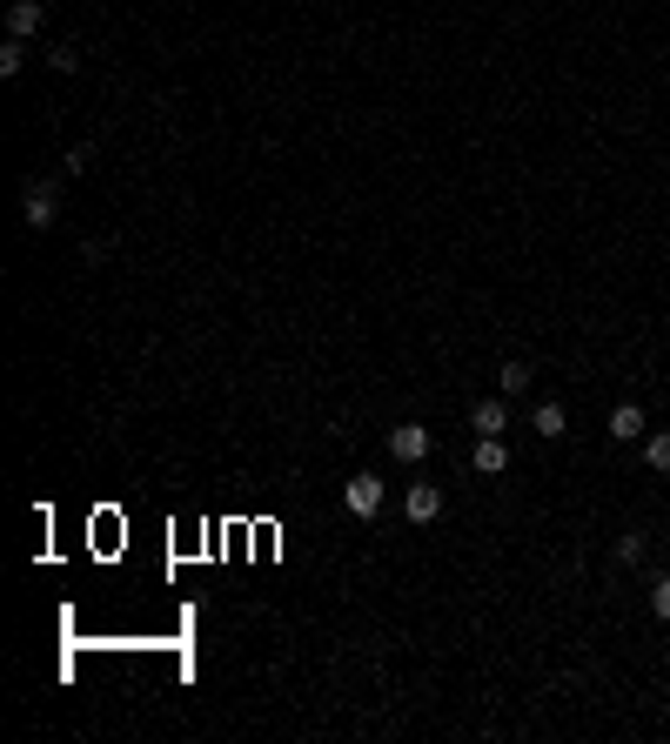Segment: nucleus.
Listing matches in <instances>:
<instances>
[{"label": "nucleus", "instance_id": "f03ea898", "mask_svg": "<svg viewBox=\"0 0 670 744\" xmlns=\"http://www.w3.org/2000/svg\"><path fill=\"white\" fill-rule=\"evenodd\" d=\"M21 222L41 235V228H54V181H27L21 188Z\"/></svg>", "mask_w": 670, "mask_h": 744}, {"label": "nucleus", "instance_id": "7ed1b4c3", "mask_svg": "<svg viewBox=\"0 0 670 744\" xmlns=\"http://www.w3.org/2000/svg\"><path fill=\"white\" fill-rule=\"evenodd\" d=\"M342 503H349V517H376L382 510V476H349V483H342Z\"/></svg>", "mask_w": 670, "mask_h": 744}, {"label": "nucleus", "instance_id": "dca6fc26", "mask_svg": "<svg viewBox=\"0 0 670 744\" xmlns=\"http://www.w3.org/2000/svg\"><path fill=\"white\" fill-rule=\"evenodd\" d=\"M47 61H54V68H61V74H74V68H81V47H54Z\"/></svg>", "mask_w": 670, "mask_h": 744}, {"label": "nucleus", "instance_id": "1a4fd4ad", "mask_svg": "<svg viewBox=\"0 0 670 744\" xmlns=\"http://www.w3.org/2000/svg\"><path fill=\"white\" fill-rule=\"evenodd\" d=\"M476 470H483V476H503V470H510V450H503V436H476Z\"/></svg>", "mask_w": 670, "mask_h": 744}, {"label": "nucleus", "instance_id": "39448f33", "mask_svg": "<svg viewBox=\"0 0 670 744\" xmlns=\"http://www.w3.org/2000/svg\"><path fill=\"white\" fill-rule=\"evenodd\" d=\"M47 27V0H14L7 7V34H21V41H34Z\"/></svg>", "mask_w": 670, "mask_h": 744}, {"label": "nucleus", "instance_id": "f257e3e1", "mask_svg": "<svg viewBox=\"0 0 670 744\" xmlns=\"http://www.w3.org/2000/svg\"><path fill=\"white\" fill-rule=\"evenodd\" d=\"M429 450H436V436H429L423 423H396V429H389V456H396V463H409V470H416Z\"/></svg>", "mask_w": 670, "mask_h": 744}, {"label": "nucleus", "instance_id": "4468645a", "mask_svg": "<svg viewBox=\"0 0 670 744\" xmlns=\"http://www.w3.org/2000/svg\"><path fill=\"white\" fill-rule=\"evenodd\" d=\"M650 610L670 624V577H657V584H650Z\"/></svg>", "mask_w": 670, "mask_h": 744}, {"label": "nucleus", "instance_id": "20e7f679", "mask_svg": "<svg viewBox=\"0 0 670 744\" xmlns=\"http://www.w3.org/2000/svg\"><path fill=\"white\" fill-rule=\"evenodd\" d=\"M402 517L416 523V530H423V523H436V517H443V490H436V483H409V496H402Z\"/></svg>", "mask_w": 670, "mask_h": 744}, {"label": "nucleus", "instance_id": "9b49d317", "mask_svg": "<svg viewBox=\"0 0 670 744\" xmlns=\"http://www.w3.org/2000/svg\"><path fill=\"white\" fill-rule=\"evenodd\" d=\"M21 68H27V41L7 34V41H0V74H21Z\"/></svg>", "mask_w": 670, "mask_h": 744}, {"label": "nucleus", "instance_id": "6e6552de", "mask_svg": "<svg viewBox=\"0 0 670 744\" xmlns=\"http://www.w3.org/2000/svg\"><path fill=\"white\" fill-rule=\"evenodd\" d=\"M530 429L543 436V443H557L563 429H570V416H563V403H536V409H530Z\"/></svg>", "mask_w": 670, "mask_h": 744}, {"label": "nucleus", "instance_id": "0eeeda50", "mask_svg": "<svg viewBox=\"0 0 670 744\" xmlns=\"http://www.w3.org/2000/svg\"><path fill=\"white\" fill-rule=\"evenodd\" d=\"M603 429H610V443H637V436H644V409H637V403H617Z\"/></svg>", "mask_w": 670, "mask_h": 744}, {"label": "nucleus", "instance_id": "ddd939ff", "mask_svg": "<svg viewBox=\"0 0 670 744\" xmlns=\"http://www.w3.org/2000/svg\"><path fill=\"white\" fill-rule=\"evenodd\" d=\"M617 564H644V537H637V530L617 537Z\"/></svg>", "mask_w": 670, "mask_h": 744}, {"label": "nucleus", "instance_id": "423d86ee", "mask_svg": "<svg viewBox=\"0 0 670 744\" xmlns=\"http://www.w3.org/2000/svg\"><path fill=\"white\" fill-rule=\"evenodd\" d=\"M469 429H476V436H503V429H510V396L476 403V409H469Z\"/></svg>", "mask_w": 670, "mask_h": 744}, {"label": "nucleus", "instance_id": "f8f14e48", "mask_svg": "<svg viewBox=\"0 0 670 744\" xmlns=\"http://www.w3.org/2000/svg\"><path fill=\"white\" fill-rule=\"evenodd\" d=\"M644 463L650 470H670V436H644Z\"/></svg>", "mask_w": 670, "mask_h": 744}, {"label": "nucleus", "instance_id": "2eb2a0df", "mask_svg": "<svg viewBox=\"0 0 670 744\" xmlns=\"http://www.w3.org/2000/svg\"><path fill=\"white\" fill-rule=\"evenodd\" d=\"M88 168H94V148H88V141H81V148H67V175H88Z\"/></svg>", "mask_w": 670, "mask_h": 744}, {"label": "nucleus", "instance_id": "9d476101", "mask_svg": "<svg viewBox=\"0 0 670 744\" xmlns=\"http://www.w3.org/2000/svg\"><path fill=\"white\" fill-rule=\"evenodd\" d=\"M523 389H530V369H523V362H503V369H496V396H523Z\"/></svg>", "mask_w": 670, "mask_h": 744}]
</instances>
